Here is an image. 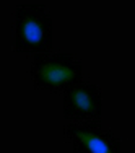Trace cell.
Masks as SVG:
<instances>
[{"mask_svg": "<svg viewBox=\"0 0 135 153\" xmlns=\"http://www.w3.org/2000/svg\"><path fill=\"white\" fill-rule=\"evenodd\" d=\"M73 153H122L120 138L101 121H75L64 127Z\"/></svg>", "mask_w": 135, "mask_h": 153, "instance_id": "obj_3", "label": "cell"}, {"mask_svg": "<svg viewBox=\"0 0 135 153\" xmlns=\"http://www.w3.org/2000/svg\"><path fill=\"white\" fill-rule=\"evenodd\" d=\"M31 76L36 90L59 93L82 80L83 67L68 52H41L34 54Z\"/></svg>", "mask_w": 135, "mask_h": 153, "instance_id": "obj_2", "label": "cell"}, {"mask_svg": "<svg viewBox=\"0 0 135 153\" xmlns=\"http://www.w3.org/2000/svg\"><path fill=\"white\" fill-rule=\"evenodd\" d=\"M64 117L70 121H99L103 116V98L96 85L80 82L62 91Z\"/></svg>", "mask_w": 135, "mask_h": 153, "instance_id": "obj_4", "label": "cell"}, {"mask_svg": "<svg viewBox=\"0 0 135 153\" xmlns=\"http://www.w3.org/2000/svg\"><path fill=\"white\" fill-rule=\"evenodd\" d=\"M54 21L44 5H18L15 8L16 52H52Z\"/></svg>", "mask_w": 135, "mask_h": 153, "instance_id": "obj_1", "label": "cell"}]
</instances>
